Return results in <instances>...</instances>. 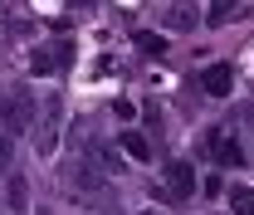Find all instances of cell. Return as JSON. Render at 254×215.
<instances>
[{
	"label": "cell",
	"mask_w": 254,
	"mask_h": 215,
	"mask_svg": "<svg viewBox=\"0 0 254 215\" xmlns=\"http://www.w3.org/2000/svg\"><path fill=\"white\" fill-rule=\"evenodd\" d=\"M68 59H73V39H54V44H39V49L30 54V73H34V78H49V73L68 69Z\"/></svg>",
	"instance_id": "1"
},
{
	"label": "cell",
	"mask_w": 254,
	"mask_h": 215,
	"mask_svg": "<svg viewBox=\"0 0 254 215\" xmlns=\"http://www.w3.org/2000/svg\"><path fill=\"white\" fill-rule=\"evenodd\" d=\"M205 152L215 156V161H225V166H245V147L235 137H225V132H210L205 137Z\"/></svg>",
	"instance_id": "2"
},
{
	"label": "cell",
	"mask_w": 254,
	"mask_h": 215,
	"mask_svg": "<svg viewBox=\"0 0 254 215\" xmlns=\"http://www.w3.org/2000/svg\"><path fill=\"white\" fill-rule=\"evenodd\" d=\"M166 191H171V201H190L195 196V171L186 161H171L166 166Z\"/></svg>",
	"instance_id": "3"
},
{
	"label": "cell",
	"mask_w": 254,
	"mask_h": 215,
	"mask_svg": "<svg viewBox=\"0 0 254 215\" xmlns=\"http://www.w3.org/2000/svg\"><path fill=\"white\" fill-rule=\"evenodd\" d=\"M59 123H64L59 103H49V108H44V123H39V137H34L39 156H49V152H54V142H59Z\"/></svg>",
	"instance_id": "4"
},
{
	"label": "cell",
	"mask_w": 254,
	"mask_h": 215,
	"mask_svg": "<svg viewBox=\"0 0 254 215\" xmlns=\"http://www.w3.org/2000/svg\"><path fill=\"white\" fill-rule=\"evenodd\" d=\"M230 83H235V73H230V64H210V69L200 73V88L210 93V98H225V93H230Z\"/></svg>",
	"instance_id": "5"
},
{
	"label": "cell",
	"mask_w": 254,
	"mask_h": 215,
	"mask_svg": "<svg viewBox=\"0 0 254 215\" xmlns=\"http://www.w3.org/2000/svg\"><path fill=\"white\" fill-rule=\"evenodd\" d=\"M25 123H30V98H25V93H10V103H5V127L20 132Z\"/></svg>",
	"instance_id": "6"
},
{
	"label": "cell",
	"mask_w": 254,
	"mask_h": 215,
	"mask_svg": "<svg viewBox=\"0 0 254 215\" xmlns=\"http://www.w3.org/2000/svg\"><path fill=\"white\" fill-rule=\"evenodd\" d=\"M123 152L132 156V161H147V156H152V142H147V132L127 127V132H123Z\"/></svg>",
	"instance_id": "7"
},
{
	"label": "cell",
	"mask_w": 254,
	"mask_h": 215,
	"mask_svg": "<svg viewBox=\"0 0 254 215\" xmlns=\"http://www.w3.org/2000/svg\"><path fill=\"white\" fill-rule=\"evenodd\" d=\"M225 201H230V211H235V215H254V186H230Z\"/></svg>",
	"instance_id": "8"
},
{
	"label": "cell",
	"mask_w": 254,
	"mask_h": 215,
	"mask_svg": "<svg viewBox=\"0 0 254 215\" xmlns=\"http://www.w3.org/2000/svg\"><path fill=\"white\" fill-rule=\"evenodd\" d=\"M68 186H78V191H98V186H103V176H98L88 161H73V171H68Z\"/></svg>",
	"instance_id": "9"
},
{
	"label": "cell",
	"mask_w": 254,
	"mask_h": 215,
	"mask_svg": "<svg viewBox=\"0 0 254 215\" xmlns=\"http://www.w3.org/2000/svg\"><path fill=\"white\" fill-rule=\"evenodd\" d=\"M166 25H171V30H190V25H195V5H190V0H176V5L166 10Z\"/></svg>",
	"instance_id": "10"
},
{
	"label": "cell",
	"mask_w": 254,
	"mask_h": 215,
	"mask_svg": "<svg viewBox=\"0 0 254 215\" xmlns=\"http://www.w3.org/2000/svg\"><path fill=\"white\" fill-rule=\"evenodd\" d=\"M235 10H240V0H210V10H205V20H210V25H225V20H230Z\"/></svg>",
	"instance_id": "11"
},
{
	"label": "cell",
	"mask_w": 254,
	"mask_h": 215,
	"mask_svg": "<svg viewBox=\"0 0 254 215\" xmlns=\"http://www.w3.org/2000/svg\"><path fill=\"white\" fill-rule=\"evenodd\" d=\"M137 49H142V54H152V59H161V54H166V39L152 34V30H142V34H137Z\"/></svg>",
	"instance_id": "12"
},
{
	"label": "cell",
	"mask_w": 254,
	"mask_h": 215,
	"mask_svg": "<svg viewBox=\"0 0 254 215\" xmlns=\"http://www.w3.org/2000/svg\"><path fill=\"white\" fill-rule=\"evenodd\" d=\"M25 201H30V191H25V181L15 176V181H10V206H15V211H25Z\"/></svg>",
	"instance_id": "13"
},
{
	"label": "cell",
	"mask_w": 254,
	"mask_h": 215,
	"mask_svg": "<svg viewBox=\"0 0 254 215\" xmlns=\"http://www.w3.org/2000/svg\"><path fill=\"white\" fill-rule=\"evenodd\" d=\"M113 113H118V118H123V123H132V118H137V108H132V103H127V98H118V103H113Z\"/></svg>",
	"instance_id": "14"
},
{
	"label": "cell",
	"mask_w": 254,
	"mask_h": 215,
	"mask_svg": "<svg viewBox=\"0 0 254 215\" xmlns=\"http://www.w3.org/2000/svg\"><path fill=\"white\" fill-rule=\"evenodd\" d=\"M10 166V137H0V171Z\"/></svg>",
	"instance_id": "15"
},
{
	"label": "cell",
	"mask_w": 254,
	"mask_h": 215,
	"mask_svg": "<svg viewBox=\"0 0 254 215\" xmlns=\"http://www.w3.org/2000/svg\"><path fill=\"white\" fill-rule=\"evenodd\" d=\"M68 5H83V10H88V5H93V0H68Z\"/></svg>",
	"instance_id": "16"
}]
</instances>
